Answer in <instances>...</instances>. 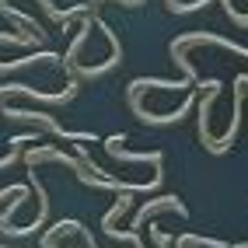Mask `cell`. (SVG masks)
Returning a JSON list of instances; mask_svg holds the SVG:
<instances>
[{"label":"cell","instance_id":"6da1fadb","mask_svg":"<svg viewBox=\"0 0 248 248\" xmlns=\"http://www.w3.org/2000/svg\"><path fill=\"white\" fill-rule=\"evenodd\" d=\"M4 115L7 119H28V123H42L49 133H56V137H63V140H70V143H88V140H94L91 133H74V129H63L53 115H46V112H28V108H4Z\"/></svg>","mask_w":248,"mask_h":248},{"label":"cell","instance_id":"3957f363","mask_svg":"<svg viewBox=\"0 0 248 248\" xmlns=\"http://www.w3.org/2000/svg\"><path fill=\"white\" fill-rule=\"evenodd\" d=\"M7 94H25V98H35V102L56 105V102H70V98L77 94V80H70V84L63 88L60 94H46V91H35L31 84H4V88H0V108H4V98H7Z\"/></svg>","mask_w":248,"mask_h":248},{"label":"cell","instance_id":"8992f818","mask_svg":"<svg viewBox=\"0 0 248 248\" xmlns=\"http://www.w3.org/2000/svg\"><path fill=\"white\" fill-rule=\"evenodd\" d=\"M245 94H248V80H245Z\"/></svg>","mask_w":248,"mask_h":248},{"label":"cell","instance_id":"7a4b0ae2","mask_svg":"<svg viewBox=\"0 0 248 248\" xmlns=\"http://www.w3.org/2000/svg\"><path fill=\"white\" fill-rule=\"evenodd\" d=\"M245 74L234 80V105H231V126H227V133L220 137V140H210V147L206 151L210 154H224V151H231V143L238 140V126H241V102H245Z\"/></svg>","mask_w":248,"mask_h":248},{"label":"cell","instance_id":"277c9868","mask_svg":"<svg viewBox=\"0 0 248 248\" xmlns=\"http://www.w3.org/2000/svg\"><path fill=\"white\" fill-rule=\"evenodd\" d=\"M161 210H171V213H178V217H189V210H186V203H182L178 196H161V200H147V203L137 210V217H133V231H140V227H143V220H147V217H154V213H161Z\"/></svg>","mask_w":248,"mask_h":248},{"label":"cell","instance_id":"5b68a950","mask_svg":"<svg viewBox=\"0 0 248 248\" xmlns=\"http://www.w3.org/2000/svg\"><path fill=\"white\" fill-rule=\"evenodd\" d=\"M14 161H18V147H14V151H11L7 157H0V168H11V164H14Z\"/></svg>","mask_w":248,"mask_h":248}]
</instances>
